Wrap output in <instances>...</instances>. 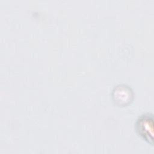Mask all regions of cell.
Wrapping results in <instances>:
<instances>
[{"label":"cell","instance_id":"obj_2","mask_svg":"<svg viewBox=\"0 0 154 154\" xmlns=\"http://www.w3.org/2000/svg\"><path fill=\"white\" fill-rule=\"evenodd\" d=\"M133 91L131 87L126 85L120 84L112 90V98L116 104L125 106L129 104L133 100Z\"/></svg>","mask_w":154,"mask_h":154},{"label":"cell","instance_id":"obj_1","mask_svg":"<svg viewBox=\"0 0 154 154\" xmlns=\"http://www.w3.org/2000/svg\"><path fill=\"white\" fill-rule=\"evenodd\" d=\"M153 115L145 113L137 120L135 128L137 134L149 144H153Z\"/></svg>","mask_w":154,"mask_h":154}]
</instances>
